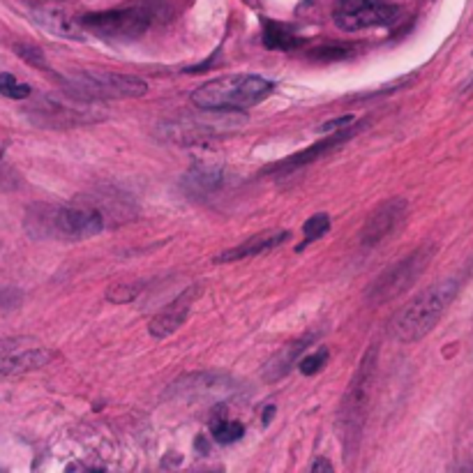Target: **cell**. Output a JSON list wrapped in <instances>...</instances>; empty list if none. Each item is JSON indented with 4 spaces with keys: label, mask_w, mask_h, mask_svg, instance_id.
I'll list each match as a JSON object with an SVG mask.
<instances>
[{
    "label": "cell",
    "mask_w": 473,
    "mask_h": 473,
    "mask_svg": "<svg viewBox=\"0 0 473 473\" xmlns=\"http://www.w3.org/2000/svg\"><path fill=\"white\" fill-rule=\"evenodd\" d=\"M23 227L30 238L76 242L102 233L104 218L95 208L58 206V203H32L25 210Z\"/></svg>",
    "instance_id": "obj_1"
},
{
    "label": "cell",
    "mask_w": 473,
    "mask_h": 473,
    "mask_svg": "<svg viewBox=\"0 0 473 473\" xmlns=\"http://www.w3.org/2000/svg\"><path fill=\"white\" fill-rule=\"evenodd\" d=\"M455 293V280H441L437 284L427 286L425 291H420L411 303H406L395 314V319L390 321V335L397 341H404V344L423 339L437 326V321L443 317Z\"/></svg>",
    "instance_id": "obj_2"
},
{
    "label": "cell",
    "mask_w": 473,
    "mask_h": 473,
    "mask_svg": "<svg viewBox=\"0 0 473 473\" xmlns=\"http://www.w3.org/2000/svg\"><path fill=\"white\" fill-rule=\"evenodd\" d=\"M273 88L275 85L264 76L229 74L199 85L189 100L203 111H240L266 100Z\"/></svg>",
    "instance_id": "obj_3"
},
{
    "label": "cell",
    "mask_w": 473,
    "mask_h": 473,
    "mask_svg": "<svg viewBox=\"0 0 473 473\" xmlns=\"http://www.w3.org/2000/svg\"><path fill=\"white\" fill-rule=\"evenodd\" d=\"M72 97L85 102L102 100H132L148 93V83L132 74H116V72H76L72 76L61 78Z\"/></svg>",
    "instance_id": "obj_4"
},
{
    "label": "cell",
    "mask_w": 473,
    "mask_h": 473,
    "mask_svg": "<svg viewBox=\"0 0 473 473\" xmlns=\"http://www.w3.org/2000/svg\"><path fill=\"white\" fill-rule=\"evenodd\" d=\"M85 32H93L104 39H134L146 32L150 25V12L141 8L95 12L78 19Z\"/></svg>",
    "instance_id": "obj_5"
},
{
    "label": "cell",
    "mask_w": 473,
    "mask_h": 473,
    "mask_svg": "<svg viewBox=\"0 0 473 473\" xmlns=\"http://www.w3.org/2000/svg\"><path fill=\"white\" fill-rule=\"evenodd\" d=\"M432 254H434V252H432V247L416 249V252H413L411 256H406L404 261H399V264L388 268V271H386L370 286V291H367V300L374 303V305H379V303L392 300L395 295L406 291V288H409L413 282L420 277L423 268L430 264Z\"/></svg>",
    "instance_id": "obj_6"
},
{
    "label": "cell",
    "mask_w": 473,
    "mask_h": 473,
    "mask_svg": "<svg viewBox=\"0 0 473 473\" xmlns=\"http://www.w3.org/2000/svg\"><path fill=\"white\" fill-rule=\"evenodd\" d=\"M395 5L381 0H337L333 10V21L341 30H365L374 25H390L397 19Z\"/></svg>",
    "instance_id": "obj_7"
},
{
    "label": "cell",
    "mask_w": 473,
    "mask_h": 473,
    "mask_svg": "<svg viewBox=\"0 0 473 473\" xmlns=\"http://www.w3.org/2000/svg\"><path fill=\"white\" fill-rule=\"evenodd\" d=\"M56 353L32 337L0 339V377H17L47 367Z\"/></svg>",
    "instance_id": "obj_8"
},
{
    "label": "cell",
    "mask_w": 473,
    "mask_h": 473,
    "mask_svg": "<svg viewBox=\"0 0 473 473\" xmlns=\"http://www.w3.org/2000/svg\"><path fill=\"white\" fill-rule=\"evenodd\" d=\"M374 349L363 358V365H360L358 374L353 377V383L349 392L344 397V404H341V434L349 441V439H356L360 432V423H363V413H365V402H367V392H370L372 386V372H374Z\"/></svg>",
    "instance_id": "obj_9"
},
{
    "label": "cell",
    "mask_w": 473,
    "mask_h": 473,
    "mask_svg": "<svg viewBox=\"0 0 473 473\" xmlns=\"http://www.w3.org/2000/svg\"><path fill=\"white\" fill-rule=\"evenodd\" d=\"M404 213H406V201L402 196H392V199H388L386 203H381L363 227V233H360L363 247H374V245H379L386 235H390L392 229H395L399 224V220L404 218Z\"/></svg>",
    "instance_id": "obj_10"
},
{
    "label": "cell",
    "mask_w": 473,
    "mask_h": 473,
    "mask_svg": "<svg viewBox=\"0 0 473 473\" xmlns=\"http://www.w3.org/2000/svg\"><path fill=\"white\" fill-rule=\"evenodd\" d=\"M30 17L35 19L37 25H42L44 30H49L51 35L65 37V39H83L85 30L78 19H74L70 12L56 5H32Z\"/></svg>",
    "instance_id": "obj_11"
},
{
    "label": "cell",
    "mask_w": 473,
    "mask_h": 473,
    "mask_svg": "<svg viewBox=\"0 0 473 473\" xmlns=\"http://www.w3.org/2000/svg\"><path fill=\"white\" fill-rule=\"evenodd\" d=\"M233 390L231 379L222 381L215 374H194V377L178 379L174 383L171 392H178V397L189 399H215L222 395H229Z\"/></svg>",
    "instance_id": "obj_12"
},
{
    "label": "cell",
    "mask_w": 473,
    "mask_h": 473,
    "mask_svg": "<svg viewBox=\"0 0 473 473\" xmlns=\"http://www.w3.org/2000/svg\"><path fill=\"white\" fill-rule=\"evenodd\" d=\"M194 295H196V288L192 286L189 291L178 295L174 303H169L167 307H164V310L150 321V335L157 339H162V337H169V335H174L176 330H178V328L185 324Z\"/></svg>",
    "instance_id": "obj_13"
},
{
    "label": "cell",
    "mask_w": 473,
    "mask_h": 473,
    "mask_svg": "<svg viewBox=\"0 0 473 473\" xmlns=\"http://www.w3.org/2000/svg\"><path fill=\"white\" fill-rule=\"evenodd\" d=\"M288 240V231H261L247 238L245 242H240L238 247H231L227 252H222L220 256H215V264H231V261H242L247 256L264 254L268 249L280 247L282 242Z\"/></svg>",
    "instance_id": "obj_14"
},
{
    "label": "cell",
    "mask_w": 473,
    "mask_h": 473,
    "mask_svg": "<svg viewBox=\"0 0 473 473\" xmlns=\"http://www.w3.org/2000/svg\"><path fill=\"white\" fill-rule=\"evenodd\" d=\"M310 341H312V335L310 337H303V339L288 341L286 346H282V349L275 353V356L268 360V365L264 367V379L266 381H280L282 377H286V374L291 372V367L295 365V360L303 356V351L307 349Z\"/></svg>",
    "instance_id": "obj_15"
},
{
    "label": "cell",
    "mask_w": 473,
    "mask_h": 473,
    "mask_svg": "<svg viewBox=\"0 0 473 473\" xmlns=\"http://www.w3.org/2000/svg\"><path fill=\"white\" fill-rule=\"evenodd\" d=\"M182 185L192 196H206L213 194L215 189L224 185V171L218 167H194L185 176Z\"/></svg>",
    "instance_id": "obj_16"
},
{
    "label": "cell",
    "mask_w": 473,
    "mask_h": 473,
    "mask_svg": "<svg viewBox=\"0 0 473 473\" xmlns=\"http://www.w3.org/2000/svg\"><path fill=\"white\" fill-rule=\"evenodd\" d=\"M349 136H351V132H341V134H337V136H330V139L321 141V143H317V146L303 150V153H298V155H293V157H286L284 162L275 164V167H268V171H273V174H288V171L303 167V164L314 162L317 157H321L324 153H328V150H333L335 146H339V143L344 141V139H349Z\"/></svg>",
    "instance_id": "obj_17"
},
{
    "label": "cell",
    "mask_w": 473,
    "mask_h": 473,
    "mask_svg": "<svg viewBox=\"0 0 473 473\" xmlns=\"http://www.w3.org/2000/svg\"><path fill=\"white\" fill-rule=\"evenodd\" d=\"M264 44L268 49L286 51V49H295L298 44H303V39L295 37L293 30L282 28L280 23H268L266 30H264Z\"/></svg>",
    "instance_id": "obj_18"
},
{
    "label": "cell",
    "mask_w": 473,
    "mask_h": 473,
    "mask_svg": "<svg viewBox=\"0 0 473 473\" xmlns=\"http://www.w3.org/2000/svg\"><path fill=\"white\" fill-rule=\"evenodd\" d=\"M242 434H245V427H242V423H235V420H220V423L213 425V439L222 445L240 441Z\"/></svg>",
    "instance_id": "obj_19"
},
{
    "label": "cell",
    "mask_w": 473,
    "mask_h": 473,
    "mask_svg": "<svg viewBox=\"0 0 473 473\" xmlns=\"http://www.w3.org/2000/svg\"><path fill=\"white\" fill-rule=\"evenodd\" d=\"M328 229H330V218H328L326 213H317V215H312L310 220L305 222V227H303V231H305V240L300 242L298 249H303L305 245H310V242H314L317 238H321Z\"/></svg>",
    "instance_id": "obj_20"
},
{
    "label": "cell",
    "mask_w": 473,
    "mask_h": 473,
    "mask_svg": "<svg viewBox=\"0 0 473 473\" xmlns=\"http://www.w3.org/2000/svg\"><path fill=\"white\" fill-rule=\"evenodd\" d=\"M0 95L10 97V100H25L30 95V85L17 81L12 74H0Z\"/></svg>",
    "instance_id": "obj_21"
},
{
    "label": "cell",
    "mask_w": 473,
    "mask_h": 473,
    "mask_svg": "<svg viewBox=\"0 0 473 473\" xmlns=\"http://www.w3.org/2000/svg\"><path fill=\"white\" fill-rule=\"evenodd\" d=\"M328 363V349H319L317 353H310V356L300 358V372L305 374V377H312V374H317L321 367Z\"/></svg>",
    "instance_id": "obj_22"
},
{
    "label": "cell",
    "mask_w": 473,
    "mask_h": 473,
    "mask_svg": "<svg viewBox=\"0 0 473 473\" xmlns=\"http://www.w3.org/2000/svg\"><path fill=\"white\" fill-rule=\"evenodd\" d=\"M139 291H141L139 284H118V286L111 288L107 298L111 300V303H118V305H120V303H129V300H132Z\"/></svg>",
    "instance_id": "obj_23"
},
{
    "label": "cell",
    "mask_w": 473,
    "mask_h": 473,
    "mask_svg": "<svg viewBox=\"0 0 473 473\" xmlns=\"http://www.w3.org/2000/svg\"><path fill=\"white\" fill-rule=\"evenodd\" d=\"M17 51H19V56H23L28 63L37 65V67H47L44 56H42V51H39V49H35V47H17Z\"/></svg>",
    "instance_id": "obj_24"
},
{
    "label": "cell",
    "mask_w": 473,
    "mask_h": 473,
    "mask_svg": "<svg viewBox=\"0 0 473 473\" xmlns=\"http://www.w3.org/2000/svg\"><path fill=\"white\" fill-rule=\"evenodd\" d=\"M353 123V116H344V118H337V120H330L328 125L321 127V132H333V129L337 127H344V125H351Z\"/></svg>",
    "instance_id": "obj_25"
},
{
    "label": "cell",
    "mask_w": 473,
    "mask_h": 473,
    "mask_svg": "<svg viewBox=\"0 0 473 473\" xmlns=\"http://www.w3.org/2000/svg\"><path fill=\"white\" fill-rule=\"evenodd\" d=\"M333 466L328 459H317V462L312 464V473H330Z\"/></svg>",
    "instance_id": "obj_26"
},
{
    "label": "cell",
    "mask_w": 473,
    "mask_h": 473,
    "mask_svg": "<svg viewBox=\"0 0 473 473\" xmlns=\"http://www.w3.org/2000/svg\"><path fill=\"white\" fill-rule=\"evenodd\" d=\"M0 178H3V167H0Z\"/></svg>",
    "instance_id": "obj_27"
}]
</instances>
